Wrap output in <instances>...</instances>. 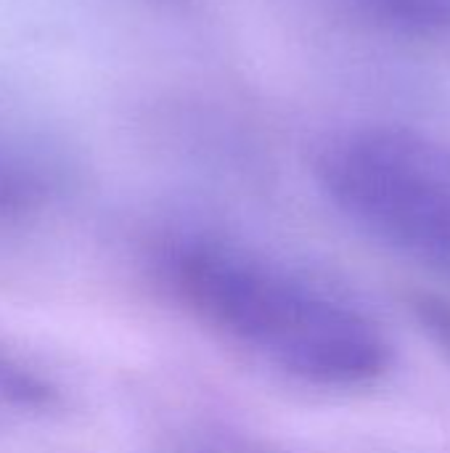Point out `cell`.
<instances>
[{"mask_svg":"<svg viewBox=\"0 0 450 453\" xmlns=\"http://www.w3.org/2000/svg\"><path fill=\"white\" fill-rule=\"evenodd\" d=\"M164 273L199 324L294 380L361 388L390 366V342L366 311L249 247L186 239Z\"/></svg>","mask_w":450,"mask_h":453,"instance_id":"6da1fadb","label":"cell"},{"mask_svg":"<svg viewBox=\"0 0 450 453\" xmlns=\"http://www.w3.org/2000/svg\"><path fill=\"white\" fill-rule=\"evenodd\" d=\"M316 173L363 234L450 271V143L411 127L361 125L321 149Z\"/></svg>","mask_w":450,"mask_h":453,"instance_id":"7a4b0ae2","label":"cell"},{"mask_svg":"<svg viewBox=\"0 0 450 453\" xmlns=\"http://www.w3.org/2000/svg\"><path fill=\"white\" fill-rule=\"evenodd\" d=\"M61 183L58 159L37 133L0 119V228L37 215Z\"/></svg>","mask_w":450,"mask_h":453,"instance_id":"3957f363","label":"cell"},{"mask_svg":"<svg viewBox=\"0 0 450 453\" xmlns=\"http://www.w3.org/2000/svg\"><path fill=\"white\" fill-rule=\"evenodd\" d=\"M350 5L374 27L416 37H450V0H350Z\"/></svg>","mask_w":450,"mask_h":453,"instance_id":"277c9868","label":"cell"},{"mask_svg":"<svg viewBox=\"0 0 450 453\" xmlns=\"http://www.w3.org/2000/svg\"><path fill=\"white\" fill-rule=\"evenodd\" d=\"M50 401L45 382L24 364L0 350V417L37 411Z\"/></svg>","mask_w":450,"mask_h":453,"instance_id":"5b68a950","label":"cell"}]
</instances>
